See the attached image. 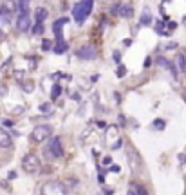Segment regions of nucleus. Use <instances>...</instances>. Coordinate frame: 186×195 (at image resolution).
Returning <instances> with one entry per match:
<instances>
[{"mask_svg":"<svg viewBox=\"0 0 186 195\" xmlns=\"http://www.w3.org/2000/svg\"><path fill=\"white\" fill-rule=\"evenodd\" d=\"M92 6H94V0H82V2H78V4L74 6L73 15H74L76 24L82 25L83 22L89 18V15L92 13Z\"/></svg>","mask_w":186,"mask_h":195,"instance_id":"obj_1","label":"nucleus"},{"mask_svg":"<svg viewBox=\"0 0 186 195\" xmlns=\"http://www.w3.org/2000/svg\"><path fill=\"white\" fill-rule=\"evenodd\" d=\"M22 166H24V170H25L27 174H36V172H40V168H42L38 155H34V154L25 155V157L22 159Z\"/></svg>","mask_w":186,"mask_h":195,"instance_id":"obj_2","label":"nucleus"},{"mask_svg":"<svg viewBox=\"0 0 186 195\" xmlns=\"http://www.w3.org/2000/svg\"><path fill=\"white\" fill-rule=\"evenodd\" d=\"M52 134V128L49 125H38L31 134V139L34 143H42V141H45V139H49Z\"/></svg>","mask_w":186,"mask_h":195,"instance_id":"obj_3","label":"nucleus"},{"mask_svg":"<svg viewBox=\"0 0 186 195\" xmlns=\"http://www.w3.org/2000/svg\"><path fill=\"white\" fill-rule=\"evenodd\" d=\"M42 193L43 195H63L67 193V188H65V184L63 183H60V181H52V183H47V184L42 188Z\"/></svg>","mask_w":186,"mask_h":195,"instance_id":"obj_4","label":"nucleus"},{"mask_svg":"<svg viewBox=\"0 0 186 195\" xmlns=\"http://www.w3.org/2000/svg\"><path fill=\"white\" fill-rule=\"evenodd\" d=\"M47 150H49V154H51L54 159H60V157H63L62 139H60V137H52L51 141H49V146H47Z\"/></svg>","mask_w":186,"mask_h":195,"instance_id":"obj_5","label":"nucleus"},{"mask_svg":"<svg viewBox=\"0 0 186 195\" xmlns=\"http://www.w3.org/2000/svg\"><path fill=\"white\" fill-rule=\"evenodd\" d=\"M76 56L80 60H94L96 58V49H94L92 45H83V47H80L76 51Z\"/></svg>","mask_w":186,"mask_h":195,"instance_id":"obj_6","label":"nucleus"},{"mask_svg":"<svg viewBox=\"0 0 186 195\" xmlns=\"http://www.w3.org/2000/svg\"><path fill=\"white\" fill-rule=\"evenodd\" d=\"M63 24H67V18H58V20L54 22V25H52V31H54L56 42L63 40V36H62V25H63Z\"/></svg>","mask_w":186,"mask_h":195,"instance_id":"obj_7","label":"nucleus"},{"mask_svg":"<svg viewBox=\"0 0 186 195\" xmlns=\"http://www.w3.org/2000/svg\"><path fill=\"white\" fill-rule=\"evenodd\" d=\"M11 143H13V139H11V135L2 126H0V146L2 148H9L11 146Z\"/></svg>","mask_w":186,"mask_h":195,"instance_id":"obj_8","label":"nucleus"},{"mask_svg":"<svg viewBox=\"0 0 186 195\" xmlns=\"http://www.w3.org/2000/svg\"><path fill=\"white\" fill-rule=\"evenodd\" d=\"M16 25H18L20 31H29V25H31V24H29V16H27V15H20Z\"/></svg>","mask_w":186,"mask_h":195,"instance_id":"obj_9","label":"nucleus"},{"mask_svg":"<svg viewBox=\"0 0 186 195\" xmlns=\"http://www.w3.org/2000/svg\"><path fill=\"white\" fill-rule=\"evenodd\" d=\"M119 11H121L119 15H121L123 18H130V16L134 15V9H132V6H130V4H125V6H121V7H119Z\"/></svg>","mask_w":186,"mask_h":195,"instance_id":"obj_10","label":"nucleus"},{"mask_svg":"<svg viewBox=\"0 0 186 195\" xmlns=\"http://www.w3.org/2000/svg\"><path fill=\"white\" fill-rule=\"evenodd\" d=\"M128 193H130V195H145L146 190H145L141 184H130V188H128Z\"/></svg>","mask_w":186,"mask_h":195,"instance_id":"obj_11","label":"nucleus"},{"mask_svg":"<svg viewBox=\"0 0 186 195\" xmlns=\"http://www.w3.org/2000/svg\"><path fill=\"white\" fill-rule=\"evenodd\" d=\"M18 9H20V15H27L29 13V0H18Z\"/></svg>","mask_w":186,"mask_h":195,"instance_id":"obj_12","label":"nucleus"},{"mask_svg":"<svg viewBox=\"0 0 186 195\" xmlns=\"http://www.w3.org/2000/svg\"><path fill=\"white\" fill-rule=\"evenodd\" d=\"M52 51L54 52H58V54H62V52H65L67 51V43H65V42H56V45H54V47H52Z\"/></svg>","mask_w":186,"mask_h":195,"instance_id":"obj_13","label":"nucleus"},{"mask_svg":"<svg viewBox=\"0 0 186 195\" xmlns=\"http://www.w3.org/2000/svg\"><path fill=\"white\" fill-rule=\"evenodd\" d=\"M47 18V9L45 7H40V9L36 11V22H43Z\"/></svg>","mask_w":186,"mask_h":195,"instance_id":"obj_14","label":"nucleus"},{"mask_svg":"<svg viewBox=\"0 0 186 195\" xmlns=\"http://www.w3.org/2000/svg\"><path fill=\"white\" fill-rule=\"evenodd\" d=\"M177 63H179V69L183 72H186V54H181V56L177 58Z\"/></svg>","mask_w":186,"mask_h":195,"instance_id":"obj_15","label":"nucleus"},{"mask_svg":"<svg viewBox=\"0 0 186 195\" xmlns=\"http://www.w3.org/2000/svg\"><path fill=\"white\" fill-rule=\"evenodd\" d=\"M60 94H62V87H60V85H54L52 91H51V98H52V100H56Z\"/></svg>","mask_w":186,"mask_h":195,"instance_id":"obj_16","label":"nucleus"},{"mask_svg":"<svg viewBox=\"0 0 186 195\" xmlns=\"http://www.w3.org/2000/svg\"><path fill=\"white\" fill-rule=\"evenodd\" d=\"M150 22H152V18H150V13H148V11H145V13H143V18H141V22H139V24H141V25H148Z\"/></svg>","mask_w":186,"mask_h":195,"instance_id":"obj_17","label":"nucleus"},{"mask_svg":"<svg viewBox=\"0 0 186 195\" xmlns=\"http://www.w3.org/2000/svg\"><path fill=\"white\" fill-rule=\"evenodd\" d=\"M33 33H34V34H42V33H43V25H42V22H36V25H34Z\"/></svg>","mask_w":186,"mask_h":195,"instance_id":"obj_18","label":"nucleus"},{"mask_svg":"<svg viewBox=\"0 0 186 195\" xmlns=\"http://www.w3.org/2000/svg\"><path fill=\"white\" fill-rule=\"evenodd\" d=\"M152 126L159 128V130H163V128H165V121H163V119H155L154 123H152Z\"/></svg>","mask_w":186,"mask_h":195,"instance_id":"obj_19","label":"nucleus"},{"mask_svg":"<svg viewBox=\"0 0 186 195\" xmlns=\"http://www.w3.org/2000/svg\"><path fill=\"white\" fill-rule=\"evenodd\" d=\"M125 74H126V69H125V67H119V69H117V78H123Z\"/></svg>","mask_w":186,"mask_h":195,"instance_id":"obj_20","label":"nucleus"},{"mask_svg":"<svg viewBox=\"0 0 186 195\" xmlns=\"http://www.w3.org/2000/svg\"><path fill=\"white\" fill-rule=\"evenodd\" d=\"M155 25H157V27H155V29H157V33H163V22H157Z\"/></svg>","mask_w":186,"mask_h":195,"instance_id":"obj_21","label":"nucleus"},{"mask_svg":"<svg viewBox=\"0 0 186 195\" xmlns=\"http://www.w3.org/2000/svg\"><path fill=\"white\" fill-rule=\"evenodd\" d=\"M43 49H45V51L51 49V42H49V40H43Z\"/></svg>","mask_w":186,"mask_h":195,"instance_id":"obj_22","label":"nucleus"},{"mask_svg":"<svg viewBox=\"0 0 186 195\" xmlns=\"http://www.w3.org/2000/svg\"><path fill=\"white\" fill-rule=\"evenodd\" d=\"M114 60H116V62H119V60H121V54H119L117 51L114 52Z\"/></svg>","mask_w":186,"mask_h":195,"instance_id":"obj_23","label":"nucleus"},{"mask_svg":"<svg viewBox=\"0 0 186 195\" xmlns=\"http://www.w3.org/2000/svg\"><path fill=\"white\" fill-rule=\"evenodd\" d=\"M112 163V159H110V157H105L103 159V164H110Z\"/></svg>","mask_w":186,"mask_h":195,"instance_id":"obj_24","label":"nucleus"},{"mask_svg":"<svg viewBox=\"0 0 186 195\" xmlns=\"http://www.w3.org/2000/svg\"><path fill=\"white\" fill-rule=\"evenodd\" d=\"M168 27H170V29H175L177 24H175V22H170V24H168Z\"/></svg>","mask_w":186,"mask_h":195,"instance_id":"obj_25","label":"nucleus"},{"mask_svg":"<svg viewBox=\"0 0 186 195\" xmlns=\"http://www.w3.org/2000/svg\"><path fill=\"white\" fill-rule=\"evenodd\" d=\"M0 38H2V33H0Z\"/></svg>","mask_w":186,"mask_h":195,"instance_id":"obj_26","label":"nucleus"},{"mask_svg":"<svg viewBox=\"0 0 186 195\" xmlns=\"http://www.w3.org/2000/svg\"><path fill=\"white\" fill-rule=\"evenodd\" d=\"M0 15H2V9H0Z\"/></svg>","mask_w":186,"mask_h":195,"instance_id":"obj_27","label":"nucleus"},{"mask_svg":"<svg viewBox=\"0 0 186 195\" xmlns=\"http://www.w3.org/2000/svg\"><path fill=\"white\" fill-rule=\"evenodd\" d=\"M165 2H168V0H165Z\"/></svg>","mask_w":186,"mask_h":195,"instance_id":"obj_28","label":"nucleus"}]
</instances>
